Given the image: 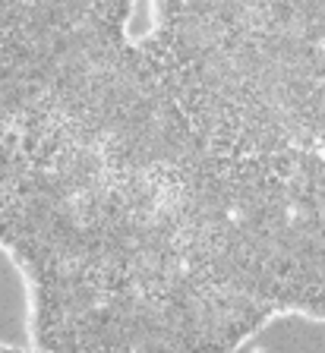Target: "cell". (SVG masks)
Listing matches in <instances>:
<instances>
[{"instance_id": "6da1fadb", "label": "cell", "mask_w": 325, "mask_h": 353, "mask_svg": "<svg viewBox=\"0 0 325 353\" xmlns=\"http://www.w3.org/2000/svg\"><path fill=\"white\" fill-rule=\"evenodd\" d=\"M133 3L0 0V252L29 353H237L281 316L266 224Z\"/></svg>"}, {"instance_id": "7a4b0ae2", "label": "cell", "mask_w": 325, "mask_h": 353, "mask_svg": "<svg viewBox=\"0 0 325 353\" xmlns=\"http://www.w3.org/2000/svg\"><path fill=\"white\" fill-rule=\"evenodd\" d=\"M139 41L256 205L281 281V176L325 145V0H148Z\"/></svg>"}, {"instance_id": "3957f363", "label": "cell", "mask_w": 325, "mask_h": 353, "mask_svg": "<svg viewBox=\"0 0 325 353\" xmlns=\"http://www.w3.org/2000/svg\"><path fill=\"white\" fill-rule=\"evenodd\" d=\"M0 353H29V347H16V344H3L0 341Z\"/></svg>"}]
</instances>
